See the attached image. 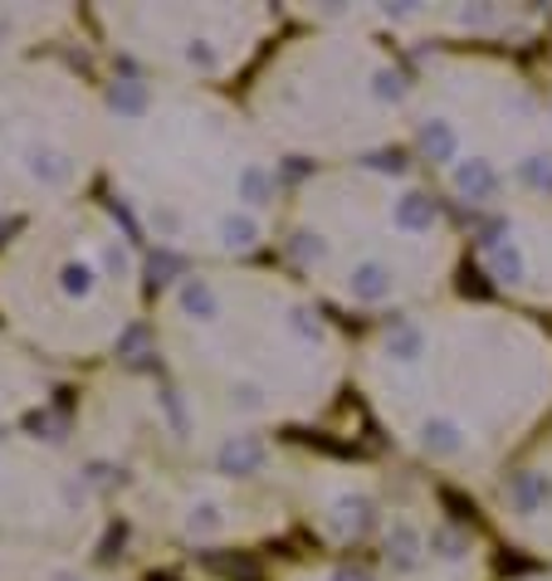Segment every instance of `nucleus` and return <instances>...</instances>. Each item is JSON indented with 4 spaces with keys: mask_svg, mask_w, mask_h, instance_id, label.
Here are the masks:
<instances>
[{
    "mask_svg": "<svg viewBox=\"0 0 552 581\" xmlns=\"http://www.w3.org/2000/svg\"><path fill=\"white\" fill-rule=\"evenodd\" d=\"M59 289H64L69 299H89V293H93V264L69 259L64 269H59Z\"/></svg>",
    "mask_w": 552,
    "mask_h": 581,
    "instance_id": "nucleus-17",
    "label": "nucleus"
},
{
    "mask_svg": "<svg viewBox=\"0 0 552 581\" xmlns=\"http://www.w3.org/2000/svg\"><path fill=\"white\" fill-rule=\"evenodd\" d=\"M421 152L431 156V162H441V166L460 162V132H455V123H445V118L421 123Z\"/></svg>",
    "mask_w": 552,
    "mask_h": 581,
    "instance_id": "nucleus-7",
    "label": "nucleus"
},
{
    "mask_svg": "<svg viewBox=\"0 0 552 581\" xmlns=\"http://www.w3.org/2000/svg\"><path fill=\"white\" fill-rule=\"evenodd\" d=\"M484 264H489V274L494 279H504V283H518L524 279V255H518V245H494V249H484Z\"/></svg>",
    "mask_w": 552,
    "mask_h": 581,
    "instance_id": "nucleus-15",
    "label": "nucleus"
},
{
    "mask_svg": "<svg viewBox=\"0 0 552 581\" xmlns=\"http://www.w3.org/2000/svg\"><path fill=\"white\" fill-rule=\"evenodd\" d=\"M332 581H372V572H367V567H338Z\"/></svg>",
    "mask_w": 552,
    "mask_h": 581,
    "instance_id": "nucleus-29",
    "label": "nucleus"
},
{
    "mask_svg": "<svg viewBox=\"0 0 552 581\" xmlns=\"http://www.w3.org/2000/svg\"><path fill=\"white\" fill-rule=\"evenodd\" d=\"M235 400H239L245 410H255V406H259V386H249V382H245V386H235Z\"/></svg>",
    "mask_w": 552,
    "mask_h": 581,
    "instance_id": "nucleus-28",
    "label": "nucleus"
},
{
    "mask_svg": "<svg viewBox=\"0 0 552 581\" xmlns=\"http://www.w3.org/2000/svg\"><path fill=\"white\" fill-rule=\"evenodd\" d=\"M69 172H74V166H69V156H64V152H55V147H35V152H30V176H35V182H45V186H64V182H69Z\"/></svg>",
    "mask_w": 552,
    "mask_h": 581,
    "instance_id": "nucleus-13",
    "label": "nucleus"
},
{
    "mask_svg": "<svg viewBox=\"0 0 552 581\" xmlns=\"http://www.w3.org/2000/svg\"><path fill=\"white\" fill-rule=\"evenodd\" d=\"M148 274H152V283H172V279L181 283L191 269H186V259H181V255H172V249H157V255L148 259Z\"/></svg>",
    "mask_w": 552,
    "mask_h": 581,
    "instance_id": "nucleus-18",
    "label": "nucleus"
},
{
    "mask_svg": "<svg viewBox=\"0 0 552 581\" xmlns=\"http://www.w3.org/2000/svg\"><path fill=\"white\" fill-rule=\"evenodd\" d=\"M387 562H391V572H415V567H421V533H415L411 523H391Z\"/></svg>",
    "mask_w": 552,
    "mask_h": 581,
    "instance_id": "nucleus-10",
    "label": "nucleus"
},
{
    "mask_svg": "<svg viewBox=\"0 0 552 581\" xmlns=\"http://www.w3.org/2000/svg\"><path fill=\"white\" fill-rule=\"evenodd\" d=\"M103 269H108V274H118V279H122V274L132 269L128 249H122V245H108V249H103Z\"/></svg>",
    "mask_w": 552,
    "mask_h": 581,
    "instance_id": "nucleus-27",
    "label": "nucleus"
},
{
    "mask_svg": "<svg viewBox=\"0 0 552 581\" xmlns=\"http://www.w3.org/2000/svg\"><path fill=\"white\" fill-rule=\"evenodd\" d=\"M55 581H74V577H55Z\"/></svg>",
    "mask_w": 552,
    "mask_h": 581,
    "instance_id": "nucleus-30",
    "label": "nucleus"
},
{
    "mask_svg": "<svg viewBox=\"0 0 552 581\" xmlns=\"http://www.w3.org/2000/svg\"><path fill=\"white\" fill-rule=\"evenodd\" d=\"M176 303H181V313L196 323L221 318V293L211 289V279H196V274H186V279L176 283Z\"/></svg>",
    "mask_w": 552,
    "mask_h": 581,
    "instance_id": "nucleus-4",
    "label": "nucleus"
},
{
    "mask_svg": "<svg viewBox=\"0 0 552 581\" xmlns=\"http://www.w3.org/2000/svg\"><path fill=\"white\" fill-rule=\"evenodd\" d=\"M372 93H377V98H406V79H401V73H396V69H377V73H372Z\"/></svg>",
    "mask_w": 552,
    "mask_h": 581,
    "instance_id": "nucleus-22",
    "label": "nucleus"
},
{
    "mask_svg": "<svg viewBox=\"0 0 552 581\" xmlns=\"http://www.w3.org/2000/svg\"><path fill=\"white\" fill-rule=\"evenodd\" d=\"M396 230H406V235H425V230L441 220V206H435L425 191H406L401 200H396Z\"/></svg>",
    "mask_w": 552,
    "mask_h": 581,
    "instance_id": "nucleus-6",
    "label": "nucleus"
},
{
    "mask_svg": "<svg viewBox=\"0 0 552 581\" xmlns=\"http://www.w3.org/2000/svg\"><path fill=\"white\" fill-rule=\"evenodd\" d=\"M431 547H435L441 557H450V562H455V557H465V537L455 533V527H435V533H431Z\"/></svg>",
    "mask_w": 552,
    "mask_h": 581,
    "instance_id": "nucleus-24",
    "label": "nucleus"
},
{
    "mask_svg": "<svg viewBox=\"0 0 552 581\" xmlns=\"http://www.w3.org/2000/svg\"><path fill=\"white\" fill-rule=\"evenodd\" d=\"M518 182L533 191H552V156H524L518 162Z\"/></svg>",
    "mask_w": 552,
    "mask_h": 581,
    "instance_id": "nucleus-19",
    "label": "nucleus"
},
{
    "mask_svg": "<svg viewBox=\"0 0 552 581\" xmlns=\"http://www.w3.org/2000/svg\"><path fill=\"white\" fill-rule=\"evenodd\" d=\"M215 235H221V245H225V249H249V245L259 240V220L249 216V210H235V216H221Z\"/></svg>",
    "mask_w": 552,
    "mask_h": 581,
    "instance_id": "nucleus-14",
    "label": "nucleus"
},
{
    "mask_svg": "<svg viewBox=\"0 0 552 581\" xmlns=\"http://www.w3.org/2000/svg\"><path fill=\"white\" fill-rule=\"evenodd\" d=\"M421 450L425 454H435V460H455V454L465 450V430H460V420H450V416H431L421 426Z\"/></svg>",
    "mask_w": 552,
    "mask_h": 581,
    "instance_id": "nucleus-5",
    "label": "nucleus"
},
{
    "mask_svg": "<svg viewBox=\"0 0 552 581\" xmlns=\"http://www.w3.org/2000/svg\"><path fill=\"white\" fill-rule=\"evenodd\" d=\"M162 410H166V416H172V426L186 435V410H181V396H176L172 386H162Z\"/></svg>",
    "mask_w": 552,
    "mask_h": 581,
    "instance_id": "nucleus-26",
    "label": "nucleus"
},
{
    "mask_svg": "<svg viewBox=\"0 0 552 581\" xmlns=\"http://www.w3.org/2000/svg\"><path fill=\"white\" fill-rule=\"evenodd\" d=\"M548 499H552V484H548V474L524 469V474H514V479H508V503H514L518 513H538Z\"/></svg>",
    "mask_w": 552,
    "mask_h": 581,
    "instance_id": "nucleus-9",
    "label": "nucleus"
},
{
    "mask_svg": "<svg viewBox=\"0 0 552 581\" xmlns=\"http://www.w3.org/2000/svg\"><path fill=\"white\" fill-rule=\"evenodd\" d=\"M391 289H396L391 264H381V259H362V264H352V274H348V293H352L357 303H387V299H391Z\"/></svg>",
    "mask_w": 552,
    "mask_h": 581,
    "instance_id": "nucleus-3",
    "label": "nucleus"
},
{
    "mask_svg": "<svg viewBox=\"0 0 552 581\" xmlns=\"http://www.w3.org/2000/svg\"><path fill=\"white\" fill-rule=\"evenodd\" d=\"M289 255H294L298 264H318L322 255H328V245H322V235H314V230H298V235L289 240Z\"/></svg>",
    "mask_w": 552,
    "mask_h": 581,
    "instance_id": "nucleus-21",
    "label": "nucleus"
},
{
    "mask_svg": "<svg viewBox=\"0 0 552 581\" xmlns=\"http://www.w3.org/2000/svg\"><path fill=\"white\" fill-rule=\"evenodd\" d=\"M367 166L401 176V172H406V152H401V147H381V152H372V156H367Z\"/></svg>",
    "mask_w": 552,
    "mask_h": 581,
    "instance_id": "nucleus-25",
    "label": "nucleus"
},
{
    "mask_svg": "<svg viewBox=\"0 0 552 581\" xmlns=\"http://www.w3.org/2000/svg\"><path fill=\"white\" fill-rule=\"evenodd\" d=\"M265 460H269V450H265V440H255V435H231L221 450H215V469L231 474V479H249V474H259V469H265Z\"/></svg>",
    "mask_w": 552,
    "mask_h": 581,
    "instance_id": "nucleus-1",
    "label": "nucleus"
},
{
    "mask_svg": "<svg viewBox=\"0 0 552 581\" xmlns=\"http://www.w3.org/2000/svg\"><path fill=\"white\" fill-rule=\"evenodd\" d=\"M108 108L118 118H142L148 113V83L142 79H113L108 83Z\"/></svg>",
    "mask_w": 552,
    "mask_h": 581,
    "instance_id": "nucleus-11",
    "label": "nucleus"
},
{
    "mask_svg": "<svg viewBox=\"0 0 552 581\" xmlns=\"http://www.w3.org/2000/svg\"><path fill=\"white\" fill-rule=\"evenodd\" d=\"M387 357H396L401 367L421 362V357H425V327L415 318H396L387 327Z\"/></svg>",
    "mask_w": 552,
    "mask_h": 581,
    "instance_id": "nucleus-8",
    "label": "nucleus"
},
{
    "mask_svg": "<svg viewBox=\"0 0 552 581\" xmlns=\"http://www.w3.org/2000/svg\"><path fill=\"white\" fill-rule=\"evenodd\" d=\"M450 182H455V191L470 200V206H484V200H494L498 186H504V182H498V172L484 162V156H460Z\"/></svg>",
    "mask_w": 552,
    "mask_h": 581,
    "instance_id": "nucleus-2",
    "label": "nucleus"
},
{
    "mask_svg": "<svg viewBox=\"0 0 552 581\" xmlns=\"http://www.w3.org/2000/svg\"><path fill=\"white\" fill-rule=\"evenodd\" d=\"M289 327H294L304 342H318V337H322V323H318L314 309H289Z\"/></svg>",
    "mask_w": 552,
    "mask_h": 581,
    "instance_id": "nucleus-23",
    "label": "nucleus"
},
{
    "mask_svg": "<svg viewBox=\"0 0 552 581\" xmlns=\"http://www.w3.org/2000/svg\"><path fill=\"white\" fill-rule=\"evenodd\" d=\"M235 191L245 206H269V200H274V176H269L259 162H249V166H239Z\"/></svg>",
    "mask_w": 552,
    "mask_h": 581,
    "instance_id": "nucleus-12",
    "label": "nucleus"
},
{
    "mask_svg": "<svg viewBox=\"0 0 552 581\" xmlns=\"http://www.w3.org/2000/svg\"><path fill=\"white\" fill-rule=\"evenodd\" d=\"M221 527H225V518L215 503H196L191 518H186V533L191 537H211V533H221Z\"/></svg>",
    "mask_w": 552,
    "mask_h": 581,
    "instance_id": "nucleus-20",
    "label": "nucleus"
},
{
    "mask_svg": "<svg viewBox=\"0 0 552 581\" xmlns=\"http://www.w3.org/2000/svg\"><path fill=\"white\" fill-rule=\"evenodd\" d=\"M372 513H377V509H372V499H362V493H357V499H338V527H342V533H352V537L367 533Z\"/></svg>",
    "mask_w": 552,
    "mask_h": 581,
    "instance_id": "nucleus-16",
    "label": "nucleus"
}]
</instances>
